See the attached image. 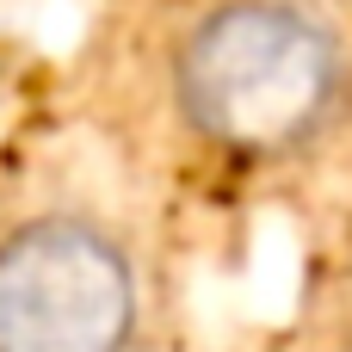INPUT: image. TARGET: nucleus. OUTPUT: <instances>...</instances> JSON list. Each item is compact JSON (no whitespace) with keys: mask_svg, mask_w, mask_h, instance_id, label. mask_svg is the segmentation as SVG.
Instances as JSON below:
<instances>
[{"mask_svg":"<svg viewBox=\"0 0 352 352\" xmlns=\"http://www.w3.org/2000/svg\"><path fill=\"white\" fill-rule=\"evenodd\" d=\"M173 118L229 161H297L352 111V43L316 0H210L167 50Z\"/></svg>","mask_w":352,"mask_h":352,"instance_id":"1","label":"nucleus"},{"mask_svg":"<svg viewBox=\"0 0 352 352\" xmlns=\"http://www.w3.org/2000/svg\"><path fill=\"white\" fill-rule=\"evenodd\" d=\"M142 278L118 229L43 210L0 229V352H130Z\"/></svg>","mask_w":352,"mask_h":352,"instance_id":"2","label":"nucleus"}]
</instances>
